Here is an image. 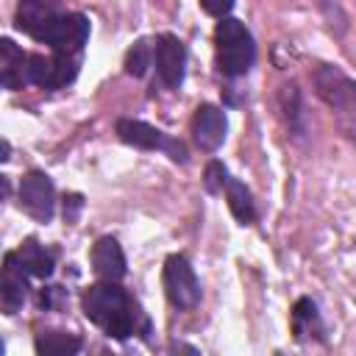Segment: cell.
<instances>
[{
    "label": "cell",
    "mask_w": 356,
    "mask_h": 356,
    "mask_svg": "<svg viewBox=\"0 0 356 356\" xmlns=\"http://www.w3.org/2000/svg\"><path fill=\"white\" fill-rule=\"evenodd\" d=\"M83 312L95 325H100L114 339L134 337L139 325L147 328V320L142 317L139 306L131 300V295L122 286H117V281L89 286L83 292Z\"/></svg>",
    "instance_id": "cell-1"
},
{
    "label": "cell",
    "mask_w": 356,
    "mask_h": 356,
    "mask_svg": "<svg viewBox=\"0 0 356 356\" xmlns=\"http://www.w3.org/2000/svg\"><path fill=\"white\" fill-rule=\"evenodd\" d=\"M214 42H217V67L228 78L245 75L253 61H256V44L250 31L234 19V17H220L214 28Z\"/></svg>",
    "instance_id": "cell-2"
},
{
    "label": "cell",
    "mask_w": 356,
    "mask_h": 356,
    "mask_svg": "<svg viewBox=\"0 0 356 356\" xmlns=\"http://www.w3.org/2000/svg\"><path fill=\"white\" fill-rule=\"evenodd\" d=\"M164 292L172 306L192 309L200 300V284L195 278L192 264L184 256H170L164 261Z\"/></svg>",
    "instance_id": "cell-3"
},
{
    "label": "cell",
    "mask_w": 356,
    "mask_h": 356,
    "mask_svg": "<svg viewBox=\"0 0 356 356\" xmlns=\"http://www.w3.org/2000/svg\"><path fill=\"white\" fill-rule=\"evenodd\" d=\"M117 136L125 145H134L139 150H167L170 159L186 161V150L181 142H172L167 134H161L159 128H153L142 120H117Z\"/></svg>",
    "instance_id": "cell-4"
},
{
    "label": "cell",
    "mask_w": 356,
    "mask_h": 356,
    "mask_svg": "<svg viewBox=\"0 0 356 356\" xmlns=\"http://www.w3.org/2000/svg\"><path fill=\"white\" fill-rule=\"evenodd\" d=\"M19 206L25 214H31L33 220L39 222H50L53 217V209H56V189H53V181L39 172V170H31L28 175H22L19 181Z\"/></svg>",
    "instance_id": "cell-5"
},
{
    "label": "cell",
    "mask_w": 356,
    "mask_h": 356,
    "mask_svg": "<svg viewBox=\"0 0 356 356\" xmlns=\"http://www.w3.org/2000/svg\"><path fill=\"white\" fill-rule=\"evenodd\" d=\"M64 17L61 0H22L17 8V28L33 39H44L47 31Z\"/></svg>",
    "instance_id": "cell-6"
},
{
    "label": "cell",
    "mask_w": 356,
    "mask_h": 356,
    "mask_svg": "<svg viewBox=\"0 0 356 356\" xmlns=\"http://www.w3.org/2000/svg\"><path fill=\"white\" fill-rule=\"evenodd\" d=\"M89 39V19L83 14H64L42 39L58 56H75Z\"/></svg>",
    "instance_id": "cell-7"
},
{
    "label": "cell",
    "mask_w": 356,
    "mask_h": 356,
    "mask_svg": "<svg viewBox=\"0 0 356 356\" xmlns=\"http://www.w3.org/2000/svg\"><path fill=\"white\" fill-rule=\"evenodd\" d=\"M184 67H186V47L178 36L161 33L156 39V72L164 86L175 89L184 81Z\"/></svg>",
    "instance_id": "cell-8"
},
{
    "label": "cell",
    "mask_w": 356,
    "mask_h": 356,
    "mask_svg": "<svg viewBox=\"0 0 356 356\" xmlns=\"http://www.w3.org/2000/svg\"><path fill=\"white\" fill-rule=\"evenodd\" d=\"M225 128H228V122H225L222 108H217L211 103H203L192 117V134L203 150H217L225 139Z\"/></svg>",
    "instance_id": "cell-9"
},
{
    "label": "cell",
    "mask_w": 356,
    "mask_h": 356,
    "mask_svg": "<svg viewBox=\"0 0 356 356\" xmlns=\"http://www.w3.org/2000/svg\"><path fill=\"white\" fill-rule=\"evenodd\" d=\"M28 270L22 267L19 256L17 253H6V261H3V284H0V298H3V309L6 314H14L25 295H28Z\"/></svg>",
    "instance_id": "cell-10"
},
{
    "label": "cell",
    "mask_w": 356,
    "mask_h": 356,
    "mask_svg": "<svg viewBox=\"0 0 356 356\" xmlns=\"http://www.w3.org/2000/svg\"><path fill=\"white\" fill-rule=\"evenodd\" d=\"M92 267L103 281H120L125 275V256L117 239L103 236L92 248Z\"/></svg>",
    "instance_id": "cell-11"
},
{
    "label": "cell",
    "mask_w": 356,
    "mask_h": 356,
    "mask_svg": "<svg viewBox=\"0 0 356 356\" xmlns=\"http://www.w3.org/2000/svg\"><path fill=\"white\" fill-rule=\"evenodd\" d=\"M0 81L6 89H22L28 81V53H22L11 39L0 42Z\"/></svg>",
    "instance_id": "cell-12"
},
{
    "label": "cell",
    "mask_w": 356,
    "mask_h": 356,
    "mask_svg": "<svg viewBox=\"0 0 356 356\" xmlns=\"http://www.w3.org/2000/svg\"><path fill=\"white\" fill-rule=\"evenodd\" d=\"M317 86H320V95L337 106V108H348V106H356V83H350L342 72L325 67L317 72Z\"/></svg>",
    "instance_id": "cell-13"
},
{
    "label": "cell",
    "mask_w": 356,
    "mask_h": 356,
    "mask_svg": "<svg viewBox=\"0 0 356 356\" xmlns=\"http://www.w3.org/2000/svg\"><path fill=\"white\" fill-rule=\"evenodd\" d=\"M17 256H19L22 267L28 270V275H36V278H50L53 275V253L44 245H39L36 239L22 242Z\"/></svg>",
    "instance_id": "cell-14"
},
{
    "label": "cell",
    "mask_w": 356,
    "mask_h": 356,
    "mask_svg": "<svg viewBox=\"0 0 356 356\" xmlns=\"http://www.w3.org/2000/svg\"><path fill=\"white\" fill-rule=\"evenodd\" d=\"M225 197H228L231 214H234L242 225H250V222L256 220V206H253V197H250V192L245 189V184L228 178V184H225Z\"/></svg>",
    "instance_id": "cell-15"
},
{
    "label": "cell",
    "mask_w": 356,
    "mask_h": 356,
    "mask_svg": "<svg viewBox=\"0 0 356 356\" xmlns=\"http://www.w3.org/2000/svg\"><path fill=\"white\" fill-rule=\"evenodd\" d=\"M81 350V339L61 331H44L36 337V353L42 356H72Z\"/></svg>",
    "instance_id": "cell-16"
},
{
    "label": "cell",
    "mask_w": 356,
    "mask_h": 356,
    "mask_svg": "<svg viewBox=\"0 0 356 356\" xmlns=\"http://www.w3.org/2000/svg\"><path fill=\"white\" fill-rule=\"evenodd\" d=\"M292 328H295V337L303 339L306 334H320V317H317V306L309 300V298H300L295 303V312H292Z\"/></svg>",
    "instance_id": "cell-17"
},
{
    "label": "cell",
    "mask_w": 356,
    "mask_h": 356,
    "mask_svg": "<svg viewBox=\"0 0 356 356\" xmlns=\"http://www.w3.org/2000/svg\"><path fill=\"white\" fill-rule=\"evenodd\" d=\"M28 81L44 89H56V58L31 53L28 56Z\"/></svg>",
    "instance_id": "cell-18"
},
{
    "label": "cell",
    "mask_w": 356,
    "mask_h": 356,
    "mask_svg": "<svg viewBox=\"0 0 356 356\" xmlns=\"http://www.w3.org/2000/svg\"><path fill=\"white\" fill-rule=\"evenodd\" d=\"M150 44L145 42V39H139L131 50H128V56H125V72L128 75H134V78H142L145 72H147V67H150Z\"/></svg>",
    "instance_id": "cell-19"
},
{
    "label": "cell",
    "mask_w": 356,
    "mask_h": 356,
    "mask_svg": "<svg viewBox=\"0 0 356 356\" xmlns=\"http://www.w3.org/2000/svg\"><path fill=\"white\" fill-rule=\"evenodd\" d=\"M203 184H206V189H209L211 195H220V192L225 189V184H228V172H225V167H222L220 161H209L206 175H203Z\"/></svg>",
    "instance_id": "cell-20"
},
{
    "label": "cell",
    "mask_w": 356,
    "mask_h": 356,
    "mask_svg": "<svg viewBox=\"0 0 356 356\" xmlns=\"http://www.w3.org/2000/svg\"><path fill=\"white\" fill-rule=\"evenodd\" d=\"M203 11L211 14V17H225L231 8H234V0H200Z\"/></svg>",
    "instance_id": "cell-21"
},
{
    "label": "cell",
    "mask_w": 356,
    "mask_h": 356,
    "mask_svg": "<svg viewBox=\"0 0 356 356\" xmlns=\"http://www.w3.org/2000/svg\"><path fill=\"white\" fill-rule=\"evenodd\" d=\"M8 150H11V147H8V142H3V156H0L3 161H8Z\"/></svg>",
    "instance_id": "cell-22"
},
{
    "label": "cell",
    "mask_w": 356,
    "mask_h": 356,
    "mask_svg": "<svg viewBox=\"0 0 356 356\" xmlns=\"http://www.w3.org/2000/svg\"><path fill=\"white\" fill-rule=\"evenodd\" d=\"M353 134H356V128H353Z\"/></svg>",
    "instance_id": "cell-23"
}]
</instances>
